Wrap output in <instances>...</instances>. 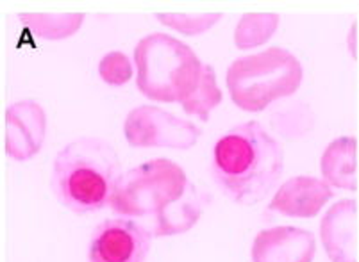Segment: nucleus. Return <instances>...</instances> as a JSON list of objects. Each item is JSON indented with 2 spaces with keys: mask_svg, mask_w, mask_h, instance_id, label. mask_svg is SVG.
<instances>
[{
  "mask_svg": "<svg viewBox=\"0 0 359 262\" xmlns=\"http://www.w3.org/2000/svg\"><path fill=\"white\" fill-rule=\"evenodd\" d=\"M355 202L339 200L320 221V241L331 262L355 261Z\"/></svg>",
  "mask_w": 359,
  "mask_h": 262,
  "instance_id": "obj_11",
  "label": "nucleus"
},
{
  "mask_svg": "<svg viewBox=\"0 0 359 262\" xmlns=\"http://www.w3.org/2000/svg\"><path fill=\"white\" fill-rule=\"evenodd\" d=\"M315 254V234L292 225L263 228L250 247L252 262H313Z\"/></svg>",
  "mask_w": 359,
  "mask_h": 262,
  "instance_id": "obj_10",
  "label": "nucleus"
},
{
  "mask_svg": "<svg viewBox=\"0 0 359 262\" xmlns=\"http://www.w3.org/2000/svg\"><path fill=\"white\" fill-rule=\"evenodd\" d=\"M285 172V150L259 122L233 127L215 143L211 175L231 202L250 207L276 191Z\"/></svg>",
  "mask_w": 359,
  "mask_h": 262,
  "instance_id": "obj_2",
  "label": "nucleus"
},
{
  "mask_svg": "<svg viewBox=\"0 0 359 262\" xmlns=\"http://www.w3.org/2000/svg\"><path fill=\"white\" fill-rule=\"evenodd\" d=\"M135 67L136 86L143 97L182 106L201 84L205 63L182 39L154 32L136 43Z\"/></svg>",
  "mask_w": 359,
  "mask_h": 262,
  "instance_id": "obj_4",
  "label": "nucleus"
},
{
  "mask_svg": "<svg viewBox=\"0 0 359 262\" xmlns=\"http://www.w3.org/2000/svg\"><path fill=\"white\" fill-rule=\"evenodd\" d=\"M222 98L224 97H222V91L217 83V71L211 64L205 63L201 84L181 107L188 116L198 118L201 122H208L211 113L222 104Z\"/></svg>",
  "mask_w": 359,
  "mask_h": 262,
  "instance_id": "obj_16",
  "label": "nucleus"
},
{
  "mask_svg": "<svg viewBox=\"0 0 359 262\" xmlns=\"http://www.w3.org/2000/svg\"><path fill=\"white\" fill-rule=\"evenodd\" d=\"M22 25L32 34L48 41H60V39L72 38L84 24L86 16L83 13H22L18 15Z\"/></svg>",
  "mask_w": 359,
  "mask_h": 262,
  "instance_id": "obj_13",
  "label": "nucleus"
},
{
  "mask_svg": "<svg viewBox=\"0 0 359 262\" xmlns=\"http://www.w3.org/2000/svg\"><path fill=\"white\" fill-rule=\"evenodd\" d=\"M332 195L334 191L324 179L309 175L290 177L273 193L266 212L297 219L315 218Z\"/></svg>",
  "mask_w": 359,
  "mask_h": 262,
  "instance_id": "obj_9",
  "label": "nucleus"
},
{
  "mask_svg": "<svg viewBox=\"0 0 359 262\" xmlns=\"http://www.w3.org/2000/svg\"><path fill=\"white\" fill-rule=\"evenodd\" d=\"M355 156H358V141L352 136L336 137L324 150L320 157V173L322 179L332 189L355 191Z\"/></svg>",
  "mask_w": 359,
  "mask_h": 262,
  "instance_id": "obj_12",
  "label": "nucleus"
},
{
  "mask_svg": "<svg viewBox=\"0 0 359 262\" xmlns=\"http://www.w3.org/2000/svg\"><path fill=\"white\" fill-rule=\"evenodd\" d=\"M115 146L93 136L72 139L54 157L50 189L55 200L75 214H90L111 205L122 179Z\"/></svg>",
  "mask_w": 359,
  "mask_h": 262,
  "instance_id": "obj_3",
  "label": "nucleus"
},
{
  "mask_svg": "<svg viewBox=\"0 0 359 262\" xmlns=\"http://www.w3.org/2000/svg\"><path fill=\"white\" fill-rule=\"evenodd\" d=\"M123 137L133 149L190 150L202 137V129L158 106H138L123 120Z\"/></svg>",
  "mask_w": 359,
  "mask_h": 262,
  "instance_id": "obj_6",
  "label": "nucleus"
},
{
  "mask_svg": "<svg viewBox=\"0 0 359 262\" xmlns=\"http://www.w3.org/2000/svg\"><path fill=\"white\" fill-rule=\"evenodd\" d=\"M279 27V15L276 13H247L238 20L234 27V45L240 50L257 48L272 39Z\"/></svg>",
  "mask_w": 359,
  "mask_h": 262,
  "instance_id": "obj_14",
  "label": "nucleus"
},
{
  "mask_svg": "<svg viewBox=\"0 0 359 262\" xmlns=\"http://www.w3.org/2000/svg\"><path fill=\"white\" fill-rule=\"evenodd\" d=\"M47 114L34 100H20L4 113V152L16 163L32 159L43 149Z\"/></svg>",
  "mask_w": 359,
  "mask_h": 262,
  "instance_id": "obj_8",
  "label": "nucleus"
},
{
  "mask_svg": "<svg viewBox=\"0 0 359 262\" xmlns=\"http://www.w3.org/2000/svg\"><path fill=\"white\" fill-rule=\"evenodd\" d=\"M210 204V196L188 179L175 160L156 157L127 170L116 186L111 209L135 219L152 239L190 230Z\"/></svg>",
  "mask_w": 359,
  "mask_h": 262,
  "instance_id": "obj_1",
  "label": "nucleus"
},
{
  "mask_svg": "<svg viewBox=\"0 0 359 262\" xmlns=\"http://www.w3.org/2000/svg\"><path fill=\"white\" fill-rule=\"evenodd\" d=\"M99 75L109 86H123L135 75V61L120 50L107 52L99 63Z\"/></svg>",
  "mask_w": 359,
  "mask_h": 262,
  "instance_id": "obj_18",
  "label": "nucleus"
},
{
  "mask_svg": "<svg viewBox=\"0 0 359 262\" xmlns=\"http://www.w3.org/2000/svg\"><path fill=\"white\" fill-rule=\"evenodd\" d=\"M315 127V113L306 102H293L270 114V129L285 139H299Z\"/></svg>",
  "mask_w": 359,
  "mask_h": 262,
  "instance_id": "obj_15",
  "label": "nucleus"
},
{
  "mask_svg": "<svg viewBox=\"0 0 359 262\" xmlns=\"http://www.w3.org/2000/svg\"><path fill=\"white\" fill-rule=\"evenodd\" d=\"M150 241L149 232L135 219H106L91 234L88 262H145Z\"/></svg>",
  "mask_w": 359,
  "mask_h": 262,
  "instance_id": "obj_7",
  "label": "nucleus"
},
{
  "mask_svg": "<svg viewBox=\"0 0 359 262\" xmlns=\"http://www.w3.org/2000/svg\"><path fill=\"white\" fill-rule=\"evenodd\" d=\"M156 18L159 20V24L179 32V34L202 36L220 22L222 15L220 13H198V15H191V13H158Z\"/></svg>",
  "mask_w": 359,
  "mask_h": 262,
  "instance_id": "obj_17",
  "label": "nucleus"
},
{
  "mask_svg": "<svg viewBox=\"0 0 359 262\" xmlns=\"http://www.w3.org/2000/svg\"><path fill=\"white\" fill-rule=\"evenodd\" d=\"M304 78L300 59L286 48L270 47L234 59L227 68V91L238 109L261 113L297 93Z\"/></svg>",
  "mask_w": 359,
  "mask_h": 262,
  "instance_id": "obj_5",
  "label": "nucleus"
}]
</instances>
